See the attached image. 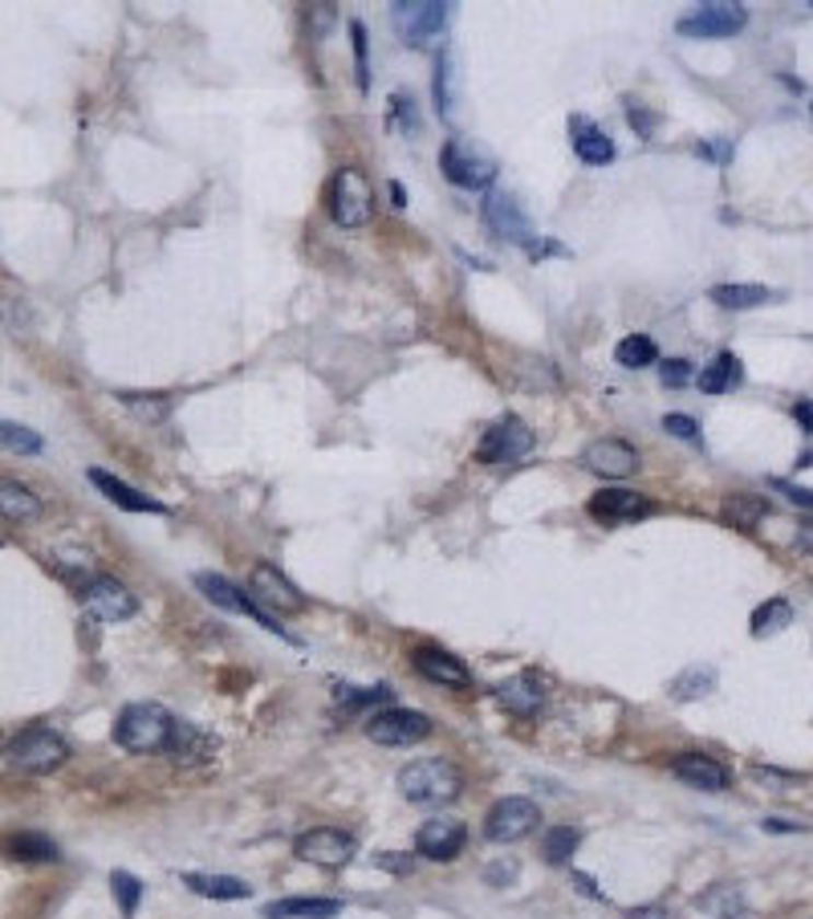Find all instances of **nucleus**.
I'll return each instance as SVG.
<instances>
[{"mask_svg": "<svg viewBox=\"0 0 813 919\" xmlns=\"http://www.w3.org/2000/svg\"><path fill=\"white\" fill-rule=\"evenodd\" d=\"M773 489L777 492H785L793 504H810L813 509V489H798V485H789V480H773Z\"/></svg>", "mask_w": 813, "mask_h": 919, "instance_id": "obj_44", "label": "nucleus"}, {"mask_svg": "<svg viewBox=\"0 0 813 919\" xmlns=\"http://www.w3.org/2000/svg\"><path fill=\"white\" fill-rule=\"evenodd\" d=\"M196 586H200V594H204V598H208L212 606H224V610H232V615H248L253 623H260L265 631L281 635V639H289V643H293V635H289L286 627H281V623H277L272 615H265V610H260V606L253 603L248 594H241V590L232 586L229 578H220V574H196Z\"/></svg>", "mask_w": 813, "mask_h": 919, "instance_id": "obj_12", "label": "nucleus"}, {"mask_svg": "<svg viewBox=\"0 0 813 919\" xmlns=\"http://www.w3.org/2000/svg\"><path fill=\"white\" fill-rule=\"evenodd\" d=\"M90 485L106 497L111 504H118V509H127V513H167V504L163 501H155V497H147V492H139V489H130L127 480H118L115 473H106V468H90Z\"/></svg>", "mask_w": 813, "mask_h": 919, "instance_id": "obj_21", "label": "nucleus"}, {"mask_svg": "<svg viewBox=\"0 0 813 919\" xmlns=\"http://www.w3.org/2000/svg\"><path fill=\"white\" fill-rule=\"evenodd\" d=\"M497 700H500V708H504V712H513V717L529 720V717H537V712L545 708V684L533 672H521V675H513V679L497 684Z\"/></svg>", "mask_w": 813, "mask_h": 919, "instance_id": "obj_22", "label": "nucleus"}, {"mask_svg": "<svg viewBox=\"0 0 813 919\" xmlns=\"http://www.w3.org/2000/svg\"><path fill=\"white\" fill-rule=\"evenodd\" d=\"M391 700V688L379 684V688H338V705L342 708H367V705H383Z\"/></svg>", "mask_w": 813, "mask_h": 919, "instance_id": "obj_39", "label": "nucleus"}, {"mask_svg": "<svg viewBox=\"0 0 813 919\" xmlns=\"http://www.w3.org/2000/svg\"><path fill=\"white\" fill-rule=\"evenodd\" d=\"M111 891H115L118 911H123L127 919L139 911V899H143V883L130 875V871H115V875H111Z\"/></svg>", "mask_w": 813, "mask_h": 919, "instance_id": "obj_36", "label": "nucleus"}, {"mask_svg": "<svg viewBox=\"0 0 813 919\" xmlns=\"http://www.w3.org/2000/svg\"><path fill=\"white\" fill-rule=\"evenodd\" d=\"M374 212V187L371 179L355 167H342L329 184V216L342 229H362Z\"/></svg>", "mask_w": 813, "mask_h": 919, "instance_id": "obj_5", "label": "nucleus"}, {"mask_svg": "<svg viewBox=\"0 0 813 919\" xmlns=\"http://www.w3.org/2000/svg\"><path fill=\"white\" fill-rule=\"evenodd\" d=\"M411 663L415 672L423 675V679H431V684H440V688H468L472 684L468 667L452 651H443V647H415Z\"/></svg>", "mask_w": 813, "mask_h": 919, "instance_id": "obj_19", "label": "nucleus"}, {"mask_svg": "<svg viewBox=\"0 0 813 919\" xmlns=\"http://www.w3.org/2000/svg\"><path fill=\"white\" fill-rule=\"evenodd\" d=\"M70 757V745L66 736L54 733L49 724H33V729H21V733L4 745V761L21 769V773H54L61 769Z\"/></svg>", "mask_w": 813, "mask_h": 919, "instance_id": "obj_2", "label": "nucleus"}, {"mask_svg": "<svg viewBox=\"0 0 813 919\" xmlns=\"http://www.w3.org/2000/svg\"><path fill=\"white\" fill-rule=\"evenodd\" d=\"M342 911V899H277L265 907V919H334Z\"/></svg>", "mask_w": 813, "mask_h": 919, "instance_id": "obj_27", "label": "nucleus"}, {"mask_svg": "<svg viewBox=\"0 0 813 919\" xmlns=\"http://www.w3.org/2000/svg\"><path fill=\"white\" fill-rule=\"evenodd\" d=\"M627 115H630V127H639L642 135H651V127H655V118H651V115H642V110H639V106H635V102H630V110H627Z\"/></svg>", "mask_w": 813, "mask_h": 919, "instance_id": "obj_46", "label": "nucleus"}, {"mask_svg": "<svg viewBox=\"0 0 813 919\" xmlns=\"http://www.w3.org/2000/svg\"><path fill=\"white\" fill-rule=\"evenodd\" d=\"M630 919H671V911L667 907H635Z\"/></svg>", "mask_w": 813, "mask_h": 919, "instance_id": "obj_48", "label": "nucleus"}, {"mask_svg": "<svg viewBox=\"0 0 813 919\" xmlns=\"http://www.w3.org/2000/svg\"><path fill=\"white\" fill-rule=\"evenodd\" d=\"M248 590H253V598H257L260 606H272L277 615H301V610H305V594H301L277 566H269V561H257V566H253Z\"/></svg>", "mask_w": 813, "mask_h": 919, "instance_id": "obj_13", "label": "nucleus"}, {"mask_svg": "<svg viewBox=\"0 0 813 919\" xmlns=\"http://www.w3.org/2000/svg\"><path fill=\"white\" fill-rule=\"evenodd\" d=\"M720 310H756V305H769V302H781V293L769 286H741V281H732V286H712V293H708Z\"/></svg>", "mask_w": 813, "mask_h": 919, "instance_id": "obj_26", "label": "nucleus"}, {"mask_svg": "<svg viewBox=\"0 0 813 919\" xmlns=\"http://www.w3.org/2000/svg\"><path fill=\"white\" fill-rule=\"evenodd\" d=\"M184 887H191L196 895H204V899H220V904H236V899H248L253 895V887L244 883V879H232V875H184Z\"/></svg>", "mask_w": 813, "mask_h": 919, "instance_id": "obj_28", "label": "nucleus"}, {"mask_svg": "<svg viewBox=\"0 0 813 919\" xmlns=\"http://www.w3.org/2000/svg\"><path fill=\"white\" fill-rule=\"evenodd\" d=\"M391 196H395V208H407V200H403V187L391 184Z\"/></svg>", "mask_w": 813, "mask_h": 919, "instance_id": "obj_50", "label": "nucleus"}, {"mask_svg": "<svg viewBox=\"0 0 813 919\" xmlns=\"http://www.w3.org/2000/svg\"><path fill=\"white\" fill-rule=\"evenodd\" d=\"M42 513H45V501L30 485H21L13 476H0V517L25 525V521H37Z\"/></svg>", "mask_w": 813, "mask_h": 919, "instance_id": "obj_25", "label": "nucleus"}, {"mask_svg": "<svg viewBox=\"0 0 813 919\" xmlns=\"http://www.w3.org/2000/svg\"><path fill=\"white\" fill-rule=\"evenodd\" d=\"M748 25V9L744 4H728V0H708V4H696L687 16L675 21V30L684 37H696V42H708V37H732Z\"/></svg>", "mask_w": 813, "mask_h": 919, "instance_id": "obj_6", "label": "nucleus"}, {"mask_svg": "<svg viewBox=\"0 0 813 919\" xmlns=\"http://www.w3.org/2000/svg\"><path fill=\"white\" fill-rule=\"evenodd\" d=\"M741 379H744L741 359L724 350V354H716V359L699 371V391H704V395H724V391H732Z\"/></svg>", "mask_w": 813, "mask_h": 919, "instance_id": "obj_29", "label": "nucleus"}, {"mask_svg": "<svg viewBox=\"0 0 813 919\" xmlns=\"http://www.w3.org/2000/svg\"><path fill=\"white\" fill-rule=\"evenodd\" d=\"M367 736H371L374 745H386V748L419 745V741L431 736V717L415 712V708H386V712H374L367 720Z\"/></svg>", "mask_w": 813, "mask_h": 919, "instance_id": "obj_7", "label": "nucleus"}, {"mask_svg": "<svg viewBox=\"0 0 813 919\" xmlns=\"http://www.w3.org/2000/svg\"><path fill=\"white\" fill-rule=\"evenodd\" d=\"M671 773L699 793H724L728 786H732V773H728L716 757H704V753H684V757H675V761H671Z\"/></svg>", "mask_w": 813, "mask_h": 919, "instance_id": "obj_20", "label": "nucleus"}, {"mask_svg": "<svg viewBox=\"0 0 813 919\" xmlns=\"http://www.w3.org/2000/svg\"><path fill=\"white\" fill-rule=\"evenodd\" d=\"M582 464L594 476H602V480H623V476L639 473V452H635L627 440H611V435H606V440L585 444Z\"/></svg>", "mask_w": 813, "mask_h": 919, "instance_id": "obj_18", "label": "nucleus"}, {"mask_svg": "<svg viewBox=\"0 0 813 919\" xmlns=\"http://www.w3.org/2000/svg\"><path fill=\"white\" fill-rule=\"evenodd\" d=\"M570 143H573V155L582 159L585 167H606L614 159L611 135L602 127H594V123H585V118H570Z\"/></svg>", "mask_w": 813, "mask_h": 919, "instance_id": "obj_24", "label": "nucleus"}, {"mask_svg": "<svg viewBox=\"0 0 813 919\" xmlns=\"http://www.w3.org/2000/svg\"><path fill=\"white\" fill-rule=\"evenodd\" d=\"M448 13L452 4H440V0H399L395 4V30L407 45H428L431 37H440L443 25H448Z\"/></svg>", "mask_w": 813, "mask_h": 919, "instance_id": "obj_9", "label": "nucleus"}, {"mask_svg": "<svg viewBox=\"0 0 813 919\" xmlns=\"http://www.w3.org/2000/svg\"><path fill=\"white\" fill-rule=\"evenodd\" d=\"M789 623H793V606L785 603V598H769L765 606H756V615H753V635H756V639H765V635L785 631Z\"/></svg>", "mask_w": 813, "mask_h": 919, "instance_id": "obj_35", "label": "nucleus"}, {"mask_svg": "<svg viewBox=\"0 0 813 919\" xmlns=\"http://www.w3.org/2000/svg\"><path fill=\"white\" fill-rule=\"evenodd\" d=\"M529 447H533V431H529L525 419L504 416L485 431V440L476 447V460L480 464H513V460L529 456Z\"/></svg>", "mask_w": 813, "mask_h": 919, "instance_id": "obj_11", "label": "nucleus"}, {"mask_svg": "<svg viewBox=\"0 0 813 919\" xmlns=\"http://www.w3.org/2000/svg\"><path fill=\"white\" fill-rule=\"evenodd\" d=\"M468 842V826L456 818H431L415 834V850L431 862H452L460 859V850Z\"/></svg>", "mask_w": 813, "mask_h": 919, "instance_id": "obj_17", "label": "nucleus"}, {"mask_svg": "<svg viewBox=\"0 0 813 919\" xmlns=\"http://www.w3.org/2000/svg\"><path fill=\"white\" fill-rule=\"evenodd\" d=\"M659 374H663V387H684V383H692V362L667 359L659 367Z\"/></svg>", "mask_w": 813, "mask_h": 919, "instance_id": "obj_41", "label": "nucleus"}, {"mask_svg": "<svg viewBox=\"0 0 813 919\" xmlns=\"http://www.w3.org/2000/svg\"><path fill=\"white\" fill-rule=\"evenodd\" d=\"M573 883L582 887V895H590V899H602V891L594 887V879H590V875H582V871H573Z\"/></svg>", "mask_w": 813, "mask_h": 919, "instance_id": "obj_49", "label": "nucleus"}, {"mask_svg": "<svg viewBox=\"0 0 813 919\" xmlns=\"http://www.w3.org/2000/svg\"><path fill=\"white\" fill-rule=\"evenodd\" d=\"M485 220L488 229H497L504 241H513V245H525L529 253H537V232H533V224H529V216L521 212V203L509 196V191H492L485 200Z\"/></svg>", "mask_w": 813, "mask_h": 919, "instance_id": "obj_16", "label": "nucleus"}, {"mask_svg": "<svg viewBox=\"0 0 813 919\" xmlns=\"http://www.w3.org/2000/svg\"><path fill=\"white\" fill-rule=\"evenodd\" d=\"M9 854L21 862H58L61 859L58 842H54L49 834H33V830L13 834V838H9Z\"/></svg>", "mask_w": 813, "mask_h": 919, "instance_id": "obj_30", "label": "nucleus"}, {"mask_svg": "<svg viewBox=\"0 0 813 919\" xmlns=\"http://www.w3.org/2000/svg\"><path fill=\"white\" fill-rule=\"evenodd\" d=\"M769 513V501L765 497H748V492H736L724 501V521H732L736 530H756V521Z\"/></svg>", "mask_w": 813, "mask_h": 919, "instance_id": "obj_31", "label": "nucleus"}, {"mask_svg": "<svg viewBox=\"0 0 813 919\" xmlns=\"http://www.w3.org/2000/svg\"><path fill=\"white\" fill-rule=\"evenodd\" d=\"M655 513L651 497H642L635 489H599L590 497V517L602 521V525H630V521H642Z\"/></svg>", "mask_w": 813, "mask_h": 919, "instance_id": "obj_15", "label": "nucleus"}, {"mask_svg": "<svg viewBox=\"0 0 813 919\" xmlns=\"http://www.w3.org/2000/svg\"><path fill=\"white\" fill-rule=\"evenodd\" d=\"M391 106H395V115H399L403 127L419 130V118H415V102H411V98H403V94H395V98H391Z\"/></svg>", "mask_w": 813, "mask_h": 919, "instance_id": "obj_43", "label": "nucleus"}, {"mask_svg": "<svg viewBox=\"0 0 813 919\" xmlns=\"http://www.w3.org/2000/svg\"><path fill=\"white\" fill-rule=\"evenodd\" d=\"M163 753H167V761L175 765H200L208 761L216 753V741L204 729H196V724H187V720H175L172 724V736H167V745H163Z\"/></svg>", "mask_w": 813, "mask_h": 919, "instance_id": "obj_23", "label": "nucleus"}, {"mask_svg": "<svg viewBox=\"0 0 813 919\" xmlns=\"http://www.w3.org/2000/svg\"><path fill=\"white\" fill-rule=\"evenodd\" d=\"M82 603L102 623H127V618L139 615V598L115 578H90L86 590H82Z\"/></svg>", "mask_w": 813, "mask_h": 919, "instance_id": "obj_14", "label": "nucleus"}, {"mask_svg": "<svg viewBox=\"0 0 813 919\" xmlns=\"http://www.w3.org/2000/svg\"><path fill=\"white\" fill-rule=\"evenodd\" d=\"M355 834L350 830H338V826H317V830H305L293 842V854H298L301 862H314V866H346V862L355 859Z\"/></svg>", "mask_w": 813, "mask_h": 919, "instance_id": "obj_10", "label": "nucleus"}, {"mask_svg": "<svg viewBox=\"0 0 813 919\" xmlns=\"http://www.w3.org/2000/svg\"><path fill=\"white\" fill-rule=\"evenodd\" d=\"M0 447H9L16 456H37V452H45V440H42V431L25 428V423L0 419Z\"/></svg>", "mask_w": 813, "mask_h": 919, "instance_id": "obj_33", "label": "nucleus"}, {"mask_svg": "<svg viewBox=\"0 0 813 919\" xmlns=\"http://www.w3.org/2000/svg\"><path fill=\"white\" fill-rule=\"evenodd\" d=\"M663 431H667V435H675V440L699 444V423L692 416H663Z\"/></svg>", "mask_w": 813, "mask_h": 919, "instance_id": "obj_40", "label": "nucleus"}, {"mask_svg": "<svg viewBox=\"0 0 813 919\" xmlns=\"http://www.w3.org/2000/svg\"><path fill=\"white\" fill-rule=\"evenodd\" d=\"M793 416H798V419H801V428H805V431L813 435V399H798V403H793Z\"/></svg>", "mask_w": 813, "mask_h": 919, "instance_id": "obj_45", "label": "nucleus"}, {"mask_svg": "<svg viewBox=\"0 0 813 919\" xmlns=\"http://www.w3.org/2000/svg\"><path fill=\"white\" fill-rule=\"evenodd\" d=\"M578 842H582V834L573 830V826H549L542 838V854L545 862H554V866H566L570 862V854L578 850Z\"/></svg>", "mask_w": 813, "mask_h": 919, "instance_id": "obj_34", "label": "nucleus"}, {"mask_svg": "<svg viewBox=\"0 0 813 919\" xmlns=\"http://www.w3.org/2000/svg\"><path fill=\"white\" fill-rule=\"evenodd\" d=\"M793 546H798L801 554H813V521H810V525H801L798 537H793Z\"/></svg>", "mask_w": 813, "mask_h": 919, "instance_id": "obj_47", "label": "nucleus"}, {"mask_svg": "<svg viewBox=\"0 0 813 919\" xmlns=\"http://www.w3.org/2000/svg\"><path fill=\"white\" fill-rule=\"evenodd\" d=\"M123 403H127L135 416L151 419V423H159V419L172 411V399H163V395H123Z\"/></svg>", "mask_w": 813, "mask_h": 919, "instance_id": "obj_38", "label": "nucleus"}, {"mask_svg": "<svg viewBox=\"0 0 813 919\" xmlns=\"http://www.w3.org/2000/svg\"><path fill=\"white\" fill-rule=\"evenodd\" d=\"M440 172L456 187L480 191V187L497 179V159L488 155L480 143H472V139H448L440 151Z\"/></svg>", "mask_w": 813, "mask_h": 919, "instance_id": "obj_4", "label": "nucleus"}, {"mask_svg": "<svg viewBox=\"0 0 813 919\" xmlns=\"http://www.w3.org/2000/svg\"><path fill=\"white\" fill-rule=\"evenodd\" d=\"M175 717L163 705H127L115 720V741L127 753H163Z\"/></svg>", "mask_w": 813, "mask_h": 919, "instance_id": "obj_3", "label": "nucleus"}, {"mask_svg": "<svg viewBox=\"0 0 813 919\" xmlns=\"http://www.w3.org/2000/svg\"><path fill=\"white\" fill-rule=\"evenodd\" d=\"M452 82H456L452 54L443 49L440 61H435V106H440V115H452Z\"/></svg>", "mask_w": 813, "mask_h": 919, "instance_id": "obj_37", "label": "nucleus"}, {"mask_svg": "<svg viewBox=\"0 0 813 919\" xmlns=\"http://www.w3.org/2000/svg\"><path fill=\"white\" fill-rule=\"evenodd\" d=\"M460 790H464V773L448 757H419L399 769V793L415 805L456 802Z\"/></svg>", "mask_w": 813, "mask_h": 919, "instance_id": "obj_1", "label": "nucleus"}, {"mask_svg": "<svg viewBox=\"0 0 813 919\" xmlns=\"http://www.w3.org/2000/svg\"><path fill=\"white\" fill-rule=\"evenodd\" d=\"M350 37H355V58H358V86L367 90V30L362 25H350Z\"/></svg>", "mask_w": 813, "mask_h": 919, "instance_id": "obj_42", "label": "nucleus"}, {"mask_svg": "<svg viewBox=\"0 0 813 919\" xmlns=\"http://www.w3.org/2000/svg\"><path fill=\"white\" fill-rule=\"evenodd\" d=\"M542 810L533 798H500L485 818V838L488 842H521L525 834L537 830Z\"/></svg>", "mask_w": 813, "mask_h": 919, "instance_id": "obj_8", "label": "nucleus"}, {"mask_svg": "<svg viewBox=\"0 0 813 919\" xmlns=\"http://www.w3.org/2000/svg\"><path fill=\"white\" fill-rule=\"evenodd\" d=\"M655 359H659V350L647 334H630V338H623V342L614 346V362L627 367V371H642V367H651Z\"/></svg>", "mask_w": 813, "mask_h": 919, "instance_id": "obj_32", "label": "nucleus"}]
</instances>
